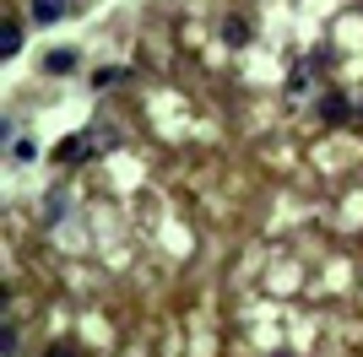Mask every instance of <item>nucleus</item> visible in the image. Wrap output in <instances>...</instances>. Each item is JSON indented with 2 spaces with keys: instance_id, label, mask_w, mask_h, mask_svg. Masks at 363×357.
I'll use <instances>...</instances> for the list:
<instances>
[{
  "instance_id": "1a4fd4ad",
  "label": "nucleus",
  "mask_w": 363,
  "mask_h": 357,
  "mask_svg": "<svg viewBox=\"0 0 363 357\" xmlns=\"http://www.w3.org/2000/svg\"><path fill=\"white\" fill-rule=\"evenodd\" d=\"M309 76H315V71H309V65H298V71H293V76H288V92H293V98H298V92H303V87H309Z\"/></svg>"
},
{
  "instance_id": "f03ea898",
  "label": "nucleus",
  "mask_w": 363,
  "mask_h": 357,
  "mask_svg": "<svg viewBox=\"0 0 363 357\" xmlns=\"http://www.w3.org/2000/svg\"><path fill=\"white\" fill-rule=\"evenodd\" d=\"M82 157H92V141H87V135H65V141H60V147H55V163H82Z\"/></svg>"
},
{
  "instance_id": "423d86ee",
  "label": "nucleus",
  "mask_w": 363,
  "mask_h": 357,
  "mask_svg": "<svg viewBox=\"0 0 363 357\" xmlns=\"http://www.w3.org/2000/svg\"><path fill=\"white\" fill-rule=\"evenodd\" d=\"M223 44H250V22H244V16H223Z\"/></svg>"
},
{
  "instance_id": "39448f33",
  "label": "nucleus",
  "mask_w": 363,
  "mask_h": 357,
  "mask_svg": "<svg viewBox=\"0 0 363 357\" xmlns=\"http://www.w3.org/2000/svg\"><path fill=\"white\" fill-rule=\"evenodd\" d=\"M125 76H130L125 65H98V71H92V92H108V87H120Z\"/></svg>"
},
{
  "instance_id": "f8f14e48",
  "label": "nucleus",
  "mask_w": 363,
  "mask_h": 357,
  "mask_svg": "<svg viewBox=\"0 0 363 357\" xmlns=\"http://www.w3.org/2000/svg\"><path fill=\"white\" fill-rule=\"evenodd\" d=\"M282 357H288V352H282Z\"/></svg>"
},
{
  "instance_id": "9d476101",
  "label": "nucleus",
  "mask_w": 363,
  "mask_h": 357,
  "mask_svg": "<svg viewBox=\"0 0 363 357\" xmlns=\"http://www.w3.org/2000/svg\"><path fill=\"white\" fill-rule=\"evenodd\" d=\"M0 352H6V357H16V325H6V330H0Z\"/></svg>"
},
{
  "instance_id": "7ed1b4c3",
  "label": "nucleus",
  "mask_w": 363,
  "mask_h": 357,
  "mask_svg": "<svg viewBox=\"0 0 363 357\" xmlns=\"http://www.w3.org/2000/svg\"><path fill=\"white\" fill-rule=\"evenodd\" d=\"M65 11H71V0H33V22L38 28H55Z\"/></svg>"
},
{
  "instance_id": "0eeeda50",
  "label": "nucleus",
  "mask_w": 363,
  "mask_h": 357,
  "mask_svg": "<svg viewBox=\"0 0 363 357\" xmlns=\"http://www.w3.org/2000/svg\"><path fill=\"white\" fill-rule=\"evenodd\" d=\"M0 55H6V60L22 55V28H16V22H6V28H0Z\"/></svg>"
},
{
  "instance_id": "f257e3e1",
  "label": "nucleus",
  "mask_w": 363,
  "mask_h": 357,
  "mask_svg": "<svg viewBox=\"0 0 363 357\" xmlns=\"http://www.w3.org/2000/svg\"><path fill=\"white\" fill-rule=\"evenodd\" d=\"M320 119H325V125H347V119H352V103L342 98V92H325V98H320Z\"/></svg>"
},
{
  "instance_id": "6e6552de",
  "label": "nucleus",
  "mask_w": 363,
  "mask_h": 357,
  "mask_svg": "<svg viewBox=\"0 0 363 357\" xmlns=\"http://www.w3.org/2000/svg\"><path fill=\"white\" fill-rule=\"evenodd\" d=\"M33 157H38V147H33L28 135H22V141H11V163H33Z\"/></svg>"
},
{
  "instance_id": "9b49d317",
  "label": "nucleus",
  "mask_w": 363,
  "mask_h": 357,
  "mask_svg": "<svg viewBox=\"0 0 363 357\" xmlns=\"http://www.w3.org/2000/svg\"><path fill=\"white\" fill-rule=\"evenodd\" d=\"M44 357H76V346H49Z\"/></svg>"
},
{
  "instance_id": "20e7f679",
  "label": "nucleus",
  "mask_w": 363,
  "mask_h": 357,
  "mask_svg": "<svg viewBox=\"0 0 363 357\" xmlns=\"http://www.w3.org/2000/svg\"><path fill=\"white\" fill-rule=\"evenodd\" d=\"M76 65H82V55H76V49H49V55H44V71H49V76H71Z\"/></svg>"
}]
</instances>
